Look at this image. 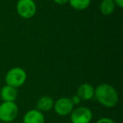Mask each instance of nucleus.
Listing matches in <instances>:
<instances>
[{"instance_id": "f257e3e1", "label": "nucleus", "mask_w": 123, "mask_h": 123, "mask_svg": "<svg viewBox=\"0 0 123 123\" xmlns=\"http://www.w3.org/2000/svg\"><path fill=\"white\" fill-rule=\"evenodd\" d=\"M94 98L99 104L107 108L116 106L119 100L116 89L109 84H99L94 89Z\"/></svg>"}, {"instance_id": "f03ea898", "label": "nucleus", "mask_w": 123, "mask_h": 123, "mask_svg": "<svg viewBox=\"0 0 123 123\" xmlns=\"http://www.w3.org/2000/svg\"><path fill=\"white\" fill-rule=\"evenodd\" d=\"M26 79L27 74L25 71L19 67H14L9 69L6 74L5 83L7 85L17 89L25 83Z\"/></svg>"}, {"instance_id": "7ed1b4c3", "label": "nucleus", "mask_w": 123, "mask_h": 123, "mask_svg": "<svg viewBox=\"0 0 123 123\" xmlns=\"http://www.w3.org/2000/svg\"><path fill=\"white\" fill-rule=\"evenodd\" d=\"M19 108L14 102H3L0 105V121L4 123H10L16 119Z\"/></svg>"}, {"instance_id": "20e7f679", "label": "nucleus", "mask_w": 123, "mask_h": 123, "mask_svg": "<svg viewBox=\"0 0 123 123\" xmlns=\"http://www.w3.org/2000/svg\"><path fill=\"white\" fill-rule=\"evenodd\" d=\"M16 10L23 19H31L36 13V5L34 0H19Z\"/></svg>"}, {"instance_id": "39448f33", "label": "nucleus", "mask_w": 123, "mask_h": 123, "mask_svg": "<svg viewBox=\"0 0 123 123\" xmlns=\"http://www.w3.org/2000/svg\"><path fill=\"white\" fill-rule=\"evenodd\" d=\"M93 118L91 110L85 106H81L74 109L70 114L72 123H89Z\"/></svg>"}, {"instance_id": "423d86ee", "label": "nucleus", "mask_w": 123, "mask_h": 123, "mask_svg": "<svg viewBox=\"0 0 123 123\" xmlns=\"http://www.w3.org/2000/svg\"><path fill=\"white\" fill-rule=\"evenodd\" d=\"M53 109L57 115L65 116L71 114L73 110L74 109V105L71 101L70 98L62 97L58 99L56 102H54Z\"/></svg>"}, {"instance_id": "0eeeda50", "label": "nucleus", "mask_w": 123, "mask_h": 123, "mask_svg": "<svg viewBox=\"0 0 123 123\" xmlns=\"http://www.w3.org/2000/svg\"><path fill=\"white\" fill-rule=\"evenodd\" d=\"M77 95L81 100H90L94 97V88L89 84H82L77 90Z\"/></svg>"}, {"instance_id": "6e6552de", "label": "nucleus", "mask_w": 123, "mask_h": 123, "mask_svg": "<svg viewBox=\"0 0 123 123\" xmlns=\"http://www.w3.org/2000/svg\"><path fill=\"white\" fill-rule=\"evenodd\" d=\"M45 117L42 112L37 109L27 111L23 118V123H44Z\"/></svg>"}, {"instance_id": "1a4fd4ad", "label": "nucleus", "mask_w": 123, "mask_h": 123, "mask_svg": "<svg viewBox=\"0 0 123 123\" xmlns=\"http://www.w3.org/2000/svg\"><path fill=\"white\" fill-rule=\"evenodd\" d=\"M17 89L9 85H4L0 90V97L4 102H14L17 99Z\"/></svg>"}, {"instance_id": "9d476101", "label": "nucleus", "mask_w": 123, "mask_h": 123, "mask_svg": "<svg viewBox=\"0 0 123 123\" xmlns=\"http://www.w3.org/2000/svg\"><path fill=\"white\" fill-rule=\"evenodd\" d=\"M53 105H54V100L52 99V98L47 95L42 96L40 98L37 100V104H36L37 110L41 112H46V111H51L53 108Z\"/></svg>"}, {"instance_id": "9b49d317", "label": "nucleus", "mask_w": 123, "mask_h": 123, "mask_svg": "<svg viewBox=\"0 0 123 123\" xmlns=\"http://www.w3.org/2000/svg\"><path fill=\"white\" fill-rule=\"evenodd\" d=\"M116 4L113 0H102L99 4V10L103 15H111L115 10Z\"/></svg>"}, {"instance_id": "f8f14e48", "label": "nucleus", "mask_w": 123, "mask_h": 123, "mask_svg": "<svg viewBox=\"0 0 123 123\" xmlns=\"http://www.w3.org/2000/svg\"><path fill=\"white\" fill-rule=\"evenodd\" d=\"M68 3L76 10H84L90 5L91 0H68Z\"/></svg>"}, {"instance_id": "ddd939ff", "label": "nucleus", "mask_w": 123, "mask_h": 123, "mask_svg": "<svg viewBox=\"0 0 123 123\" xmlns=\"http://www.w3.org/2000/svg\"><path fill=\"white\" fill-rule=\"evenodd\" d=\"M96 123H116L113 120L110 119L108 117H102L100 119H99Z\"/></svg>"}, {"instance_id": "4468645a", "label": "nucleus", "mask_w": 123, "mask_h": 123, "mask_svg": "<svg viewBox=\"0 0 123 123\" xmlns=\"http://www.w3.org/2000/svg\"><path fill=\"white\" fill-rule=\"evenodd\" d=\"M70 99H71V101H72V103L74 104V105H79V103L81 102L80 98H79V96L77 95V94L74 95L72 98H70Z\"/></svg>"}, {"instance_id": "2eb2a0df", "label": "nucleus", "mask_w": 123, "mask_h": 123, "mask_svg": "<svg viewBox=\"0 0 123 123\" xmlns=\"http://www.w3.org/2000/svg\"><path fill=\"white\" fill-rule=\"evenodd\" d=\"M114 4L116 6H118L119 8H122L123 7V0H113Z\"/></svg>"}, {"instance_id": "dca6fc26", "label": "nucleus", "mask_w": 123, "mask_h": 123, "mask_svg": "<svg viewBox=\"0 0 123 123\" xmlns=\"http://www.w3.org/2000/svg\"><path fill=\"white\" fill-rule=\"evenodd\" d=\"M56 4H61V5H62V4H67V3H68V0H53Z\"/></svg>"}]
</instances>
